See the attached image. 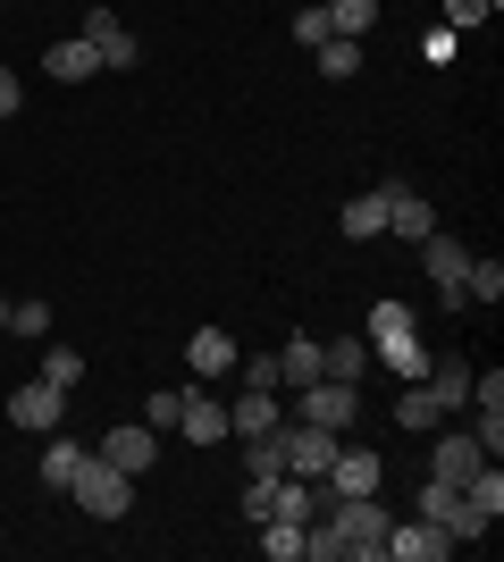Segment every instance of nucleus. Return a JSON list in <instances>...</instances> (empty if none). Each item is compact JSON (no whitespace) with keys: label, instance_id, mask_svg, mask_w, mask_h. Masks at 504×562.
Wrapping results in <instances>:
<instances>
[{"label":"nucleus","instance_id":"nucleus-28","mask_svg":"<svg viewBox=\"0 0 504 562\" xmlns=\"http://www.w3.org/2000/svg\"><path fill=\"white\" fill-rule=\"evenodd\" d=\"M312 59H320V76H336V85H345V76L361 68V43H354V34H328V43H320Z\"/></svg>","mask_w":504,"mask_h":562},{"label":"nucleus","instance_id":"nucleus-15","mask_svg":"<svg viewBox=\"0 0 504 562\" xmlns=\"http://www.w3.org/2000/svg\"><path fill=\"white\" fill-rule=\"evenodd\" d=\"M471 403H480V428H471V437H480L488 462H496V453H504V370L471 378Z\"/></svg>","mask_w":504,"mask_h":562},{"label":"nucleus","instance_id":"nucleus-35","mask_svg":"<svg viewBox=\"0 0 504 562\" xmlns=\"http://www.w3.org/2000/svg\"><path fill=\"white\" fill-rule=\"evenodd\" d=\"M294 43H303V50L328 43V9H294Z\"/></svg>","mask_w":504,"mask_h":562},{"label":"nucleus","instance_id":"nucleus-34","mask_svg":"<svg viewBox=\"0 0 504 562\" xmlns=\"http://www.w3.org/2000/svg\"><path fill=\"white\" fill-rule=\"evenodd\" d=\"M462 495H471V504H480V513L496 520V513H504V470L488 462V470H480V479H471V487H462Z\"/></svg>","mask_w":504,"mask_h":562},{"label":"nucleus","instance_id":"nucleus-5","mask_svg":"<svg viewBox=\"0 0 504 562\" xmlns=\"http://www.w3.org/2000/svg\"><path fill=\"white\" fill-rule=\"evenodd\" d=\"M361 412V386H345V378H312V386H294V420H312V428H354Z\"/></svg>","mask_w":504,"mask_h":562},{"label":"nucleus","instance_id":"nucleus-9","mask_svg":"<svg viewBox=\"0 0 504 562\" xmlns=\"http://www.w3.org/2000/svg\"><path fill=\"white\" fill-rule=\"evenodd\" d=\"M336 446H345L336 428H312V420H294V412H287V470H294V479H320V470L336 462Z\"/></svg>","mask_w":504,"mask_h":562},{"label":"nucleus","instance_id":"nucleus-25","mask_svg":"<svg viewBox=\"0 0 504 562\" xmlns=\"http://www.w3.org/2000/svg\"><path fill=\"white\" fill-rule=\"evenodd\" d=\"M370 235H387V202H379V193L345 202V244H370Z\"/></svg>","mask_w":504,"mask_h":562},{"label":"nucleus","instance_id":"nucleus-13","mask_svg":"<svg viewBox=\"0 0 504 562\" xmlns=\"http://www.w3.org/2000/svg\"><path fill=\"white\" fill-rule=\"evenodd\" d=\"M85 43L101 50V68H135V59H144V43H135V34L101 9V0H85Z\"/></svg>","mask_w":504,"mask_h":562},{"label":"nucleus","instance_id":"nucleus-31","mask_svg":"<svg viewBox=\"0 0 504 562\" xmlns=\"http://www.w3.org/2000/svg\"><path fill=\"white\" fill-rule=\"evenodd\" d=\"M278 479H287V470H278ZM278 479H244V520H253V529L278 513Z\"/></svg>","mask_w":504,"mask_h":562},{"label":"nucleus","instance_id":"nucleus-14","mask_svg":"<svg viewBox=\"0 0 504 562\" xmlns=\"http://www.w3.org/2000/svg\"><path fill=\"white\" fill-rule=\"evenodd\" d=\"M287 420V403H278V386H244L236 403H227V437H261V428Z\"/></svg>","mask_w":504,"mask_h":562},{"label":"nucleus","instance_id":"nucleus-29","mask_svg":"<svg viewBox=\"0 0 504 562\" xmlns=\"http://www.w3.org/2000/svg\"><path fill=\"white\" fill-rule=\"evenodd\" d=\"M496 294H504V269L471 252V269H462V303H496Z\"/></svg>","mask_w":504,"mask_h":562},{"label":"nucleus","instance_id":"nucleus-17","mask_svg":"<svg viewBox=\"0 0 504 562\" xmlns=\"http://www.w3.org/2000/svg\"><path fill=\"white\" fill-rule=\"evenodd\" d=\"M186 361H193V378H236V336H219V328H193L186 336Z\"/></svg>","mask_w":504,"mask_h":562},{"label":"nucleus","instance_id":"nucleus-16","mask_svg":"<svg viewBox=\"0 0 504 562\" xmlns=\"http://www.w3.org/2000/svg\"><path fill=\"white\" fill-rule=\"evenodd\" d=\"M177 437H186V446H219V437H227V403H211L202 386H186V412H177Z\"/></svg>","mask_w":504,"mask_h":562},{"label":"nucleus","instance_id":"nucleus-10","mask_svg":"<svg viewBox=\"0 0 504 562\" xmlns=\"http://www.w3.org/2000/svg\"><path fill=\"white\" fill-rule=\"evenodd\" d=\"M9 420H18V428H34V437H51V428L68 420V395H59L51 378H25L18 395H9Z\"/></svg>","mask_w":504,"mask_h":562},{"label":"nucleus","instance_id":"nucleus-30","mask_svg":"<svg viewBox=\"0 0 504 562\" xmlns=\"http://www.w3.org/2000/svg\"><path fill=\"white\" fill-rule=\"evenodd\" d=\"M379 336H412V303H395V294L370 303V345H379Z\"/></svg>","mask_w":504,"mask_h":562},{"label":"nucleus","instance_id":"nucleus-39","mask_svg":"<svg viewBox=\"0 0 504 562\" xmlns=\"http://www.w3.org/2000/svg\"><path fill=\"white\" fill-rule=\"evenodd\" d=\"M0 328H9V303H0Z\"/></svg>","mask_w":504,"mask_h":562},{"label":"nucleus","instance_id":"nucleus-2","mask_svg":"<svg viewBox=\"0 0 504 562\" xmlns=\"http://www.w3.org/2000/svg\"><path fill=\"white\" fill-rule=\"evenodd\" d=\"M68 495H76L93 520H126V513H135V479H126L119 462H101V453H85V462H76Z\"/></svg>","mask_w":504,"mask_h":562},{"label":"nucleus","instance_id":"nucleus-11","mask_svg":"<svg viewBox=\"0 0 504 562\" xmlns=\"http://www.w3.org/2000/svg\"><path fill=\"white\" fill-rule=\"evenodd\" d=\"M101 462H119L126 479H144V470H160V428H144V420L110 428V437H101Z\"/></svg>","mask_w":504,"mask_h":562},{"label":"nucleus","instance_id":"nucleus-22","mask_svg":"<svg viewBox=\"0 0 504 562\" xmlns=\"http://www.w3.org/2000/svg\"><path fill=\"white\" fill-rule=\"evenodd\" d=\"M303 529H312V520L269 513V520H261V554H269V562H303Z\"/></svg>","mask_w":504,"mask_h":562},{"label":"nucleus","instance_id":"nucleus-1","mask_svg":"<svg viewBox=\"0 0 504 562\" xmlns=\"http://www.w3.org/2000/svg\"><path fill=\"white\" fill-rule=\"evenodd\" d=\"M387 546V504L379 495H328L303 529V554L312 562H379Z\"/></svg>","mask_w":504,"mask_h":562},{"label":"nucleus","instance_id":"nucleus-12","mask_svg":"<svg viewBox=\"0 0 504 562\" xmlns=\"http://www.w3.org/2000/svg\"><path fill=\"white\" fill-rule=\"evenodd\" d=\"M379 202H387V235H404V244L437 235V211H429V202H421V193L404 186V177H387V186H379Z\"/></svg>","mask_w":504,"mask_h":562},{"label":"nucleus","instance_id":"nucleus-7","mask_svg":"<svg viewBox=\"0 0 504 562\" xmlns=\"http://www.w3.org/2000/svg\"><path fill=\"white\" fill-rule=\"evenodd\" d=\"M387 562H446L455 554V538H446V529H437V520H387V546H379Z\"/></svg>","mask_w":504,"mask_h":562},{"label":"nucleus","instance_id":"nucleus-6","mask_svg":"<svg viewBox=\"0 0 504 562\" xmlns=\"http://www.w3.org/2000/svg\"><path fill=\"white\" fill-rule=\"evenodd\" d=\"M437 446H429V479H446V487H471L488 470V446L471 437V428H429Z\"/></svg>","mask_w":504,"mask_h":562},{"label":"nucleus","instance_id":"nucleus-26","mask_svg":"<svg viewBox=\"0 0 504 562\" xmlns=\"http://www.w3.org/2000/svg\"><path fill=\"white\" fill-rule=\"evenodd\" d=\"M43 378L59 386V395H76V386H85V352L76 345H43Z\"/></svg>","mask_w":504,"mask_h":562},{"label":"nucleus","instance_id":"nucleus-27","mask_svg":"<svg viewBox=\"0 0 504 562\" xmlns=\"http://www.w3.org/2000/svg\"><path fill=\"white\" fill-rule=\"evenodd\" d=\"M370 25H379V0H328V34H370Z\"/></svg>","mask_w":504,"mask_h":562},{"label":"nucleus","instance_id":"nucleus-32","mask_svg":"<svg viewBox=\"0 0 504 562\" xmlns=\"http://www.w3.org/2000/svg\"><path fill=\"white\" fill-rule=\"evenodd\" d=\"M9 328H18L25 345H43L51 336V303H9Z\"/></svg>","mask_w":504,"mask_h":562},{"label":"nucleus","instance_id":"nucleus-38","mask_svg":"<svg viewBox=\"0 0 504 562\" xmlns=\"http://www.w3.org/2000/svg\"><path fill=\"white\" fill-rule=\"evenodd\" d=\"M25 110V85H18V68H0V117H18Z\"/></svg>","mask_w":504,"mask_h":562},{"label":"nucleus","instance_id":"nucleus-37","mask_svg":"<svg viewBox=\"0 0 504 562\" xmlns=\"http://www.w3.org/2000/svg\"><path fill=\"white\" fill-rule=\"evenodd\" d=\"M504 0H446V25H488Z\"/></svg>","mask_w":504,"mask_h":562},{"label":"nucleus","instance_id":"nucleus-18","mask_svg":"<svg viewBox=\"0 0 504 562\" xmlns=\"http://www.w3.org/2000/svg\"><path fill=\"white\" fill-rule=\"evenodd\" d=\"M43 68L59 76V85H85V76H101V50L76 34V43H51V50H43Z\"/></svg>","mask_w":504,"mask_h":562},{"label":"nucleus","instance_id":"nucleus-21","mask_svg":"<svg viewBox=\"0 0 504 562\" xmlns=\"http://www.w3.org/2000/svg\"><path fill=\"white\" fill-rule=\"evenodd\" d=\"M320 378V336H287L278 345V386H312Z\"/></svg>","mask_w":504,"mask_h":562},{"label":"nucleus","instance_id":"nucleus-8","mask_svg":"<svg viewBox=\"0 0 504 562\" xmlns=\"http://www.w3.org/2000/svg\"><path fill=\"white\" fill-rule=\"evenodd\" d=\"M379 479H387V462L370 446H354V437H345V446H336V462L320 470V487L328 495H379Z\"/></svg>","mask_w":504,"mask_h":562},{"label":"nucleus","instance_id":"nucleus-20","mask_svg":"<svg viewBox=\"0 0 504 562\" xmlns=\"http://www.w3.org/2000/svg\"><path fill=\"white\" fill-rule=\"evenodd\" d=\"M361 370H370V345H361V336H336V345H320V378H345V386H361Z\"/></svg>","mask_w":504,"mask_h":562},{"label":"nucleus","instance_id":"nucleus-23","mask_svg":"<svg viewBox=\"0 0 504 562\" xmlns=\"http://www.w3.org/2000/svg\"><path fill=\"white\" fill-rule=\"evenodd\" d=\"M76 462H85V446H76V437H59V428H51V446H43V487H51V495H68Z\"/></svg>","mask_w":504,"mask_h":562},{"label":"nucleus","instance_id":"nucleus-19","mask_svg":"<svg viewBox=\"0 0 504 562\" xmlns=\"http://www.w3.org/2000/svg\"><path fill=\"white\" fill-rule=\"evenodd\" d=\"M236 446H244V470H253V479H278V470H287V420L261 428V437H236Z\"/></svg>","mask_w":504,"mask_h":562},{"label":"nucleus","instance_id":"nucleus-3","mask_svg":"<svg viewBox=\"0 0 504 562\" xmlns=\"http://www.w3.org/2000/svg\"><path fill=\"white\" fill-rule=\"evenodd\" d=\"M412 513H421V520H437V529H446V538H488V529H496V520H488L480 513V504H471V495H462V487H446V479H421V504H412Z\"/></svg>","mask_w":504,"mask_h":562},{"label":"nucleus","instance_id":"nucleus-24","mask_svg":"<svg viewBox=\"0 0 504 562\" xmlns=\"http://www.w3.org/2000/svg\"><path fill=\"white\" fill-rule=\"evenodd\" d=\"M370 352H379L395 378H429V352H421V336H379Z\"/></svg>","mask_w":504,"mask_h":562},{"label":"nucleus","instance_id":"nucleus-36","mask_svg":"<svg viewBox=\"0 0 504 562\" xmlns=\"http://www.w3.org/2000/svg\"><path fill=\"white\" fill-rule=\"evenodd\" d=\"M236 378H244V386H278V352H244Z\"/></svg>","mask_w":504,"mask_h":562},{"label":"nucleus","instance_id":"nucleus-33","mask_svg":"<svg viewBox=\"0 0 504 562\" xmlns=\"http://www.w3.org/2000/svg\"><path fill=\"white\" fill-rule=\"evenodd\" d=\"M177 412H186V386H160V395L144 403V428H160V437H168V428H177Z\"/></svg>","mask_w":504,"mask_h":562},{"label":"nucleus","instance_id":"nucleus-4","mask_svg":"<svg viewBox=\"0 0 504 562\" xmlns=\"http://www.w3.org/2000/svg\"><path fill=\"white\" fill-rule=\"evenodd\" d=\"M412 252H421V269H429L437 303H446V311H471V303H462V269H471V244H455V235L437 227V235H421Z\"/></svg>","mask_w":504,"mask_h":562}]
</instances>
